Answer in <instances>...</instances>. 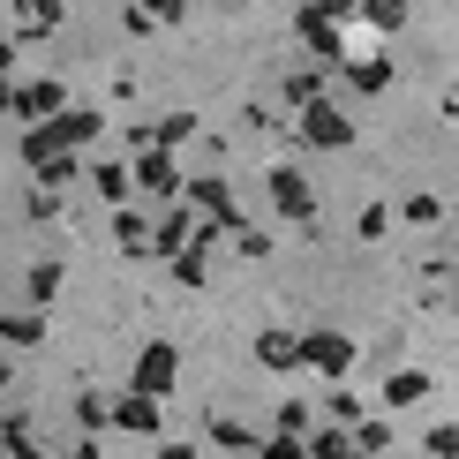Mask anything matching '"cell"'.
<instances>
[{"instance_id": "obj_26", "label": "cell", "mask_w": 459, "mask_h": 459, "mask_svg": "<svg viewBox=\"0 0 459 459\" xmlns=\"http://www.w3.org/2000/svg\"><path fill=\"white\" fill-rule=\"evenodd\" d=\"M75 437H106V392H75Z\"/></svg>"}, {"instance_id": "obj_37", "label": "cell", "mask_w": 459, "mask_h": 459, "mask_svg": "<svg viewBox=\"0 0 459 459\" xmlns=\"http://www.w3.org/2000/svg\"><path fill=\"white\" fill-rule=\"evenodd\" d=\"M121 30H128V38H151L159 23H151V8H136V0H128V8H121Z\"/></svg>"}, {"instance_id": "obj_6", "label": "cell", "mask_w": 459, "mask_h": 459, "mask_svg": "<svg viewBox=\"0 0 459 459\" xmlns=\"http://www.w3.org/2000/svg\"><path fill=\"white\" fill-rule=\"evenodd\" d=\"M128 181H136V196H151V204H174L181 196V166H174L166 143H143L136 166H128Z\"/></svg>"}, {"instance_id": "obj_34", "label": "cell", "mask_w": 459, "mask_h": 459, "mask_svg": "<svg viewBox=\"0 0 459 459\" xmlns=\"http://www.w3.org/2000/svg\"><path fill=\"white\" fill-rule=\"evenodd\" d=\"M23 204H30V219H38V226L61 219V196H53V188H38V181H30V196H23Z\"/></svg>"}, {"instance_id": "obj_24", "label": "cell", "mask_w": 459, "mask_h": 459, "mask_svg": "<svg viewBox=\"0 0 459 459\" xmlns=\"http://www.w3.org/2000/svg\"><path fill=\"white\" fill-rule=\"evenodd\" d=\"M83 181L99 188L106 204H128V196H136V181H128V166H121V159H99V166H83Z\"/></svg>"}, {"instance_id": "obj_14", "label": "cell", "mask_w": 459, "mask_h": 459, "mask_svg": "<svg viewBox=\"0 0 459 459\" xmlns=\"http://www.w3.org/2000/svg\"><path fill=\"white\" fill-rule=\"evenodd\" d=\"M61 286H68V264H61V256H38L30 272H23V309H53Z\"/></svg>"}, {"instance_id": "obj_11", "label": "cell", "mask_w": 459, "mask_h": 459, "mask_svg": "<svg viewBox=\"0 0 459 459\" xmlns=\"http://www.w3.org/2000/svg\"><path fill=\"white\" fill-rule=\"evenodd\" d=\"M256 369L294 377V369H301V332H279V324H264V332H256Z\"/></svg>"}, {"instance_id": "obj_10", "label": "cell", "mask_w": 459, "mask_h": 459, "mask_svg": "<svg viewBox=\"0 0 459 459\" xmlns=\"http://www.w3.org/2000/svg\"><path fill=\"white\" fill-rule=\"evenodd\" d=\"M188 234H196V212H188V204L174 196V204H166V219H151V234H143V256H174V248L188 241Z\"/></svg>"}, {"instance_id": "obj_28", "label": "cell", "mask_w": 459, "mask_h": 459, "mask_svg": "<svg viewBox=\"0 0 459 459\" xmlns=\"http://www.w3.org/2000/svg\"><path fill=\"white\" fill-rule=\"evenodd\" d=\"M188 136H196V113H166V121H151V143H166V151H181Z\"/></svg>"}, {"instance_id": "obj_13", "label": "cell", "mask_w": 459, "mask_h": 459, "mask_svg": "<svg viewBox=\"0 0 459 459\" xmlns=\"http://www.w3.org/2000/svg\"><path fill=\"white\" fill-rule=\"evenodd\" d=\"M46 347V309H8L0 316V354H38Z\"/></svg>"}, {"instance_id": "obj_22", "label": "cell", "mask_w": 459, "mask_h": 459, "mask_svg": "<svg viewBox=\"0 0 459 459\" xmlns=\"http://www.w3.org/2000/svg\"><path fill=\"white\" fill-rule=\"evenodd\" d=\"M166 272H174L188 294H204V279H212V248H196V241H181L174 256H166Z\"/></svg>"}, {"instance_id": "obj_33", "label": "cell", "mask_w": 459, "mask_h": 459, "mask_svg": "<svg viewBox=\"0 0 459 459\" xmlns=\"http://www.w3.org/2000/svg\"><path fill=\"white\" fill-rule=\"evenodd\" d=\"M392 234V212L385 204H361V219H354V241H385Z\"/></svg>"}, {"instance_id": "obj_5", "label": "cell", "mask_w": 459, "mask_h": 459, "mask_svg": "<svg viewBox=\"0 0 459 459\" xmlns=\"http://www.w3.org/2000/svg\"><path fill=\"white\" fill-rule=\"evenodd\" d=\"M61 106H68V83H61V75H15V91H8V113H15V128L46 121V113H61Z\"/></svg>"}, {"instance_id": "obj_4", "label": "cell", "mask_w": 459, "mask_h": 459, "mask_svg": "<svg viewBox=\"0 0 459 459\" xmlns=\"http://www.w3.org/2000/svg\"><path fill=\"white\" fill-rule=\"evenodd\" d=\"M181 204L188 212H204L212 226H226V234H241V204H234V188H226V174H196V181H181Z\"/></svg>"}, {"instance_id": "obj_15", "label": "cell", "mask_w": 459, "mask_h": 459, "mask_svg": "<svg viewBox=\"0 0 459 459\" xmlns=\"http://www.w3.org/2000/svg\"><path fill=\"white\" fill-rule=\"evenodd\" d=\"M8 8H15V46H30L68 15V0H8Z\"/></svg>"}, {"instance_id": "obj_9", "label": "cell", "mask_w": 459, "mask_h": 459, "mask_svg": "<svg viewBox=\"0 0 459 459\" xmlns=\"http://www.w3.org/2000/svg\"><path fill=\"white\" fill-rule=\"evenodd\" d=\"M159 422H166V414H159V399H151V392H136V385L106 399V429H128V437H159Z\"/></svg>"}, {"instance_id": "obj_12", "label": "cell", "mask_w": 459, "mask_h": 459, "mask_svg": "<svg viewBox=\"0 0 459 459\" xmlns=\"http://www.w3.org/2000/svg\"><path fill=\"white\" fill-rule=\"evenodd\" d=\"M301 46H309L316 68H339V61H347V38H339V23H324L316 8H301Z\"/></svg>"}, {"instance_id": "obj_30", "label": "cell", "mask_w": 459, "mask_h": 459, "mask_svg": "<svg viewBox=\"0 0 459 459\" xmlns=\"http://www.w3.org/2000/svg\"><path fill=\"white\" fill-rule=\"evenodd\" d=\"M422 452H429V459H459V429H452V414H437V422H429Z\"/></svg>"}, {"instance_id": "obj_19", "label": "cell", "mask_w": 459, "mask_h": 459, "mask_svg": "<svg viewBox=\"0 0 459 459\" xmlns=\"http://www.w3.org/2000/svg\"><path fill=\"white\" fill-rule=\"evenodd\" d=\"M422 399H437V377L429 369H392L385 377V407H422Z\"/></svg>"}, {"instance_id": "obj_20", "label": "cell", "mask_w": 459, "mask_h": 459, "mask_svg": "<svg viewBox=\"0 0 459 459\" xmlns=\"http://www.w3.org/2000/svg\"><path fill=\"white\" fill-rule=\"evenodd\" d=\"M347 437H354V452H361V459H385V452H392V422H385V414H369V407L347 422Z\"/></svg>"}, {"instance_id": "obj_3", "label": "cell", "mask_w": 459, "mask_h": 459, "mask_svg": "<svg viewBox=\"0 0 459 459\" xmlns=\"http://www.w3.org/2000/svg\"><path fill=\"white\" fill-rule=\"evenodd\" d=\"M354 361H361V347H354L347 332H332V324H324V332H301V369H316L324 385H339Z\"/></svg>"}, {"instance_id": "obj_1", "label": "cell", "mask_w": 459, "mask_h": 459, "mask_svg": "<svg viewBox=\"0 0 459 459\" xmlns=\"http://www.w3.org/2000/svg\"><path fill=\"white\" fill-rule=\"evenodd\" d=\"M294 136L309 143V151H354L361 121H354L339 99H309V106H294Z\"/></svg>"}, {"instance_id": "obj_36", "label": "cell", "mask_w": 459, "mask_h": 459, "mask_svg": "<svg viewBox=\"0 0 459 459\" xmlns=\"http://www.w3.org/2000/svg\"><path fill=\"white\" fill-rule=\"evenodd\" d=\"M136 8H151V23H188V0H136Z\"/></svg>"}, {"instance_id": "obj_31", "label": "cell", "mask_w": 459, "mask_h": 459, "mask_svg": "<svg viewBox=\"0 0 459 459\" xmlns=\"http://www.w3.org/2000/svg\"><path fill=\"white\" fill-rule=\"evenodd\" d=\"M354 414H361V399H354V392H324V399H316V422H339V429H347Z\"/></svg>"}, {"instance_id": "obj_41", "label": "cell", "mask_w": 459, "mask_h": 459, "mask_svg": "<svg viewBox=\"0 0 459 459\" xmlns=\"http://www.w3.org/2000/svg\"><path fill=\"white\" fill-rule=\"evenodd\" d=\"M159 459H196V445H159Z\"/></svg>"}, {"instance_id": "obj_25", "label": "cell", "mask_w": 459, "mask_h": 459, "mask_svg": "<svg viewBox=\"0 0 459 459\" xmlns=\"http://www.w3.org/2000/svg\"><path fill=\"white\" fill-rule=\"evenodd\" d=\"M354 15H361V23H369L377 38H399V30H407V15H414V8H407V0H361Z\"/></svg>"}, {"instance_id": "obj_35", "label": "cell", "mask_w": 459, "mask_h": 459, "mask_svg": "<svg viewBox=\"0 0 459 459\" xmlns=\"http://www.w3.org/2000/svg\"><path fill=\"white\" fill-rule=\"evenodd\" d=\"M226 241H234L248 264H264V256H272V234H256V226H241V234H226Z\"/></svg>"}, {"instance_id": "obj_2", "label": "cell", "mask_w": 459, "mask_h": 459, "mask_svg": "<svg viewBox=\"0 0 459 459\" xmlns=\"http://www.w3.org/2000/svg\"><path fill=\"white\" fill-rule=\"evenodd\" d=\"M264 196H272V212L286 226H309L316 234V181L301 174V166H272V174H264Z\"/></svg>"}, {"instance_id": "obj_8", "label": "cell", "mask_w": 459, "mask_h": 459, "mask_svg": "<svg viewBox=\"0 0 459 459\" xmlns=\"http://www.w3.org/2000/svg\"><path fill=\"white\" fill-rule=\"evenodd\" d=\"M332 75H339V91H347V99H385L399 68H392V53H347Z\"/></svg>"}, {"instance_id": "obj_39", "label": "cell", "mask_w": 459, "mask_h": 459, "mask_svg": "<svg viewBox=\"0 0 459 459\" xmlns=\"http://www.w3.org/2000/svg\"><path fill=\"white\" fill-rule=\"evenodd\" d=\"M68 459H99V437H75V445H68Z\"/></svg>"}, {"instance_id": "obj_29", "label": "cell", "mask_w": 459, "mask_h": 459, "mask_svg": "<svg viewBox=\"0 0 459 459\" xmlns=\"http://www.w3.org/2000/svg\"><path fill=\"white\" fill-rule=\"evenodd\" d=\"M248 459H309V452H301V437H286V429H264Z\"/></svg>"}, {"instance_id": "obj_23", "label": "cell", "mask_w": 459, "mask_h": 459, "mask_svg": "<svg viewBox=\"0 0 459 459\" xmlns=\"http://www.w3.org/2000/svg\"><path fill=\"white\" fill-rule=\"evenodd\" d=\"M301 452H309V459H361V452H354V437L339 429V422H309V437H301Z\"/></svg>"}, {"instance_id": "obj_38", "label": "cell", "mask_w": 459, "mask_h": 459, "mask_svg": "<svg viewBox=\"0 0 459 459\" xmlns=\"http://www.w3.org/2000/svg\"><path fill=\"white\" fill-rule=\"evenodd\" d=\"M309 8L324 15V23H354V8H361V0H309Z\"/></svg>"}, {"instance_id": "obj_40", "label": "cell", "mask_w": 459, "mask_h": 459, "mask_svg": "<svg viewBox=\"0 0 459 459\" xmlns=\"http://www.w3.org/2000/svg\"><path fill=\"white\" fill-rule=\"evenodd\" d=\"M0 75H15V38H0Z\"/></svg>"}, {"instance_id": "obj_17", "label": "cell", "mask_w": 459, "mask_h": 459, "mask_svg": "<svg viewBox=\"0 0 459 459\" xmlns=\"http://www.w3.org/2000/svg\"><path fill=\"white\" fill-rule=\"evenodd\" d=\"M30 181H38V188H53V196H68V188L83 181V151H53V159H38V166H30Z\"/></svg>"}, {"instance_id": "obj_42", "label": "cell", "mask_w": 459, "mask_h": 459, "mask_svg": "<svg viewBox=\"0 0 459 459\" xmlns=\"http://www.w3.org/2000/svg\"><path fill=\"white\" fill-rule=\"evenodd\" d=\"M8 385H15V361H8V354H0V399H8Z\"/></svg>"}, {"instance_id": "obj_27", "label": "cell", "mask_w": 459, "mask_h": 459, "mask_svg": "<svg viewBox=\"0 0 459 459\" xmlns=\"http://www.w3.org/2000/svg\"><path fill=\"white\" fill-rule=\"evenodd\" d=\"M309 422H316L309 399H279V407H272V429H286V437H309Z\"/></svg>"}, {"instance_id": "obj_43", "label": "cell", "mask_w": 459, "mask_h": 459, "mask_svg": "<svg viewBox=\"0 0 459 459\" xmlns=\"http://www.w3.org/2000/svg\"><path fill=\"white\" fill-rule=\"evenodd\" d=\"M8 91H15V75H0V113H8Z\"/></svg>"}, {"instance_id": "obj_32", "label": "cell", "mask_w": 459, "mask_h": 459, "mask_svg": "<svg viewBox=\"0 0 459 459\" xmlns=\"http://www.w3.org/2000/svg\"><path fill=\"white\" fill-rule=\"evenodd\" d=\"M399 219H407V226H445V196H429V188H422V196H407V212H399Z\"/></svg>"}, {"instance_id": "obj_16", "label": "cell", "mask_w": 459, "mask_h": 459, "mask_svg": "<svg viewBox=\"0 0 459 459\" xmlns=\"http://www.w3.org/2000/svg\"><path fill=\"white\" fill-rule=\"evenodd\" d=\"M256 437H264V429L234 422V414H204V445H219V452H234V459H248V452H256Z\"/></svg>"}, {"instance_id": "obj_21", "label": "cell", "mask_w": 459, "mask_h": 459, "mask_svg": "<svg viewBox=\"0 0 459 459\" xmlns=\"http://www.w3.org/2000/svg\"><path fill=\"white\" fill-rule=\"evenodd\" d=\"M286 106H309V99H332V68H316V61H301L294 75H286V91H279Z\"/></svg>"}, {"instance_id": "obj_18", "label": "cell", "mask_w": 459, "mask_h": 459, "mask_svg": "<svg viewBox=\"0 0 459 459\" xmlns=\"http://www.w3.org/2000/svg\"><path fill=\"white\" fill-rule=\"evenodd\" d=\"M143 234H151V212L136 196L128 204H113V248H121V256H143Z\"/></svg>"}, {"instance_id": "obj_7", "label": "cell", "mask_w": 459, "mask_h": 459, "mask_svg": "<svg viewBox=\"0 0 459 459\" xmlns=\"http://www.w3.org/2000/svg\"><path fill=\"white\" fill-rule=\"evenodd\" d=\"M128 385L151 392V399H166L181 385V347L174 339H151V347H136V369H128Z\"/></svg>"}]
</instances>
